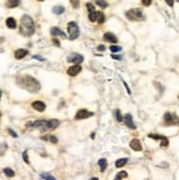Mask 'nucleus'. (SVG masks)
<instances>
[{"mask_svg": "<svg viewBox=\"0 0 179 180\" xmlns=\"http://www.w3.org/2000/svg\"><path fill=\"white\" fill-rule=\"evenodd\" d=\"M16 83L23 88V89L28 90L29 92H38L41 90V85L40 82L38 81V79H35L32 76H29V75H22V76H19L16 78Z\"/></svg>", "mask_w": 179, "mask_h": 180, "instance_id": "1", "label": "nucleus"}, {"mask_svg": "<svg viewBox=\"0 0 179 180\" xmlns=\"http://www.w3.org/2000/svg\"><path fill=\"white\" fill-rule=\"evenodd\" d=\"M34 32H35V25L33 19L30 16L24 14L21 18V22H20V34L28 37L33 35Z\"/></svg>", "mask_w": 179, "mask_h": 180, "instance_id": "2", "label": "nucleus"}, {"mask_svg": "<svg viewBox=\"0 0 179 180\" xmlns=\"http://www.w3.org/2000/svg\"><path fill=\"white\" fill-rule=\"evenodd\" d=\"M125 16L131 21H141L144 19L143 12L141 9H132L125 12Z\"/></svg>", "mask_w": 179, "mask_h": 180, "instance_id": "3", "label": "nucleus"}, {"mask_svg": "<svg viewBox=\"0 0 179 180\" xmlns=\"http://www.w3.org/2000/svg\"><path fill=\"white\" fill-rule=\"evenodd\" d=\"M164 123L166 126H172V125H178L179 126V118L176 114H172L170 112H166L164 114Z\"/></svg>", "mask_w": 179, "mask_h": 180, "instance_id": "4", "label": "nucleus"}, {"mask_svg": "<svg viewBox=\"0 0 179 180\" xmlns=\"http://www.w3.org/2000/svg\"><path fill=\"white\" fill-rule=\"evenodd\" d=\"M67 30H68V34H69V40H76L78 36H79V28L78 24L76 22H69L67 25Z\"/></svg>", "mask_w": 179, "mask_h": 180, "instance_id": "5", "label": "nucleus"}, {"mask_svg": "<svg viewBox=\"0 0 179 180\" xmlns=\"http://www.w3.org/2000/svg\"><path fill=\"white\" fill-rule=\"evenodd\" d=\"M58 125H59V121L53 119V120H49V121H46V122H45L44 126L41 129V131L42 132L53 131V130H55L56 127H58Z\"/></svg>", "mask_w": 179, "mask_h": 180, "instance_id": "6", "label": "nucleus"}, {"mask_svg": "<svg viewBox=\"0 0 179 180\" xmlns=\"http://www.w3.org/2000/svg\"><path fill=\"white\" fill-rule=\"evenodd\" d=\"M148 137H149V139H156V141L159 139V141L162 142V143H161V146H162V147H167L168 144H169L168 139H167L166 136H163V135H158V134H148Z\"/></svg>", "mask_w": 179, "mask_h": 180, "instance_id": "7", "label": "nucleus"}, {"mask_svg": "<svg viewBox=\"0 0 179 180\" xmlns=\"http://www.w3.org/2000/svg\"><path fill=\"white\" fill-rule=\"evenodd\" d=\"M93 115V112H90L88 110H86V109H82V110H79L76 115H75V119L76 120H82V119H87V118H90V116H92Z\"/></svg>", "mask_w": 179, "mask_h": 180, "instance_id": "8", "label": "nucleus"}, {"mask_svg": "<svg viewBox=\"0 0 179 180\" xmlns=\"http://www.w3.org/2000/svg\"><path fill=\"white\" fill-rule=\"evenodd\" d=\"M67 62L68 63H74V64H80L84 62V56L80 54H70L67 57Z\"/></svg>", "mask_w": 179, "mask_h": 180, "instance_id": "9", "label": "nucleus"}, {"mask_svg": "<svg viewBox=\"0 0 179 180\" xmlns=\"http://www.w3.org/2000/svg\"><path fill=\"white\" fill-rule=\"evenodd\" d=\"M123 120H124V123H125V125H126L128 127H130L132 130H135V129H136V125L133 122V118H132V115H131L130 113L124 115Z\"/></svg>", "mask_w": 179, "mask_h": 180, "instance_id": "10", "label": "nucleus"}, {"mask_svg": "<svg viewBox=\"0 0 179 180\" xmlns=\"http://www.w3.org/2000/svg\"><path fill=\"white\" fill-rule=\"evenodd\" d=\"M82 72V66L79 65V64H76V65L72 66V67H69L68 69H67V74L69 75V76H76V75H78L79 73Z\"/></svg>", "mask_w": 179, "mask_h": 180, "instance_id": "11", "label": "nucleus"}, {"mask_svg": "<svg viewBox=\"0 0 179 180\" xmlns=\"http://www.w3.org/2000/svg\"><path fill=\"white\" fill-rule=\"evenodd\" d=\"M32 108L34 110H36V111H39V112H43L44 110H45V103L44 102H42V101H34L32 103Z\"/></svg>", "mask_w": 179, "mask_h": 180, "instance_id": "12", "label": "nucleus"}, {"mask_svg": "<svg viewBox=\"0 0 179 180\" xmlns=\"http://www.w3.org/2000/svg\"><path fill=\"white\" fill-rule=\"evenodd\" d=\"M130 147L132 148L133 150H135V152H140V150H142L141 142H140L138 139H132V141H131Z\"/></svg>", "mask_w": 179, "mask_h": 180, "instance_id": "13", "label": "nucleus"}, {"mask_svg": "<svg viewBox=\"0 0 179 180\" xmlns=\"http://www.w3.org/2000/svg\"><path fill=\"white\" fill-rule=\"evenodd\" d=\"M29 54V51L24 49H16L14 52V57L16 59H22L23 57H25L26 55Z\"/></svg>", "mask_w": 179, "mask_h": 180, "instance_id": "14", "label": "nucleus"}, {"mask_svg": "<svg viewBox=\"0 0 179 180\" xmlns=\"http://www.w3.org/2000/svg\"><path fill=\"white\" fill-rule=\"evenodd\" d=\"M51 35L52 36H63V37H65L66 34L59 28H56V26H53L52 29H51Z\"/></svg>", "mask_w": 179, "mask_h": 180, "instance_id": "15", "label": "nucleus"}, {"mask_svg": "<svg viewBox=\"0 0 179 180\" xmlns=\"http://www.w3.org/2000/svg\"><path fill=\"white\" fill-rule=\"evenodd\" d=\"M103 39H105L107 42H110V43H116V42H118L116 36L114 35L113 33H111V32L105 33V35H103Z\"/></svg>", "mask_w": 179, "mask_h": 180, "instance_id": "16", "label": "nucleus"}, {"mask_svg": "<svg viewBox=\"0 0 179 180\" xmlns=\"http://www.w3.org/2000/svg\"><path fill=\"white\" fill-rule=\"evenodd\" d=\"M6 24H7V26H8L9 29H16V22L13 18H8V19L6 20Z\"/></svg>", "mask_w": 179, "mask_h": 180, "instance_id": "17", "label": "nucleus"}, {"mask_svg": "<svg viewBox=\"0 0 179 180\" xmlns=\"http://www.w3.org/2000/svg\"><path fill=\"white\" fill-rule=\"evenodd\" d=\"M98 164H99V167H100V170H101V171H105L107 169V167H108V162H107V159H105V158L99 159Z\"/></svg>", "mask_w": 179, "mask_h": 180, "instance_id": "18", "label": "nucleus"}, {"mask_svg": "<svg viewBox=\"0 0 179 180\" xmlns=\"http://www.w3.org/2000/svg\"><path fill=\"white\" fill-rule=\"evenodd\" d=\"M6 5H7L8 8H14V7H18L20 5V0H8Z\"/></svg>", "mask_w": 179, "mask_h": 180, "instance_id": "19", "label": "nucleus"}, {"mask_svg": "<svg viewBox=\"0 0 179 180\" xmlns=\"http://www.w3.org/2000/svg\"><path fill=\"white\" fill-rule=\"evenodd\" d=\"M64 11H65V8L63 6H55L53 8V12L55 14H62V13H64Z\"/></svg>", "mask_w": 179, "mask_h": 180, "instance_id": "20", "label": "nucleus"}, {"mask_svg": "<svg viewBox=\"0 0 179 180\" xmlns=\"http://www.w3.org/2000/svg\"><path fill=\"white\" fill-rule=\"evenodd\" d=\"M126 163H128V158H120V159H118V160L115 162V166H116L118 168H121V167H123Z\"/></svg>", "mask_w": 179, "mask_h": 180, "instance_id": "21", "label": "nucleus"}, {"mask_svg": "<svg viewBox=\"0 0 179 180\" xmlns=\"http://www.w3.org/2000/svg\"><path fill=\"white\" fill-rule=\"evenodd\" d=\"M97 21L99 23H103L106 21V16L101 11H97Z\"/></svg>", "mask_w": 179, "mask_h": 180, "instance_id": "22", "label": "nucleus"}, {"mask_svg": "<svg viewBox=\"0 0 179 180\" xmlns=\"http://www.w3.org/2000/svg\"><path fill=\"white\" fill-rule=\"evenodd\" d=\"M3 173H5L8 178H11V177L14 176V171H13L11 168H5V169H3Z\"/></svg>", "mask_w": 179, "mask_h": 180, "instance_id": "23", "label": "nucleus"}, {"mask_svg": "<svg viewBox=\"0 0 179 180\" xmlns=\"http://www.w3.org/2000/svg\"><path fill=\"white\" fill-rule=\"evenodd\" d=\"M7 148H8V145H7L6 143H2V144H0V156L5 155V153H6Z\"/></svg>", "mask_w": 179, "mask_h": 180, "instance_id": "24", "label": "nucleus"}, {"mask_svg": "<svg viewBox=\"0 0 179 180\" xmlns=\"http://www.w3.org/2000/svg\"><path fill=\"white\" fill-rule=\"evenodd\" d=\"M95 2L101 8H107L108 7V3H107L106 0H95Z\"/></svg>", "mask_w": 179, "mask_h": 180, "instance_id": "25", "label": "nucleus"}, {"mask_svg": "<svg viewBox=\"0 0 179 180\" xmlns=\"http://www.w3.org/2000/svg\"><path fill=\"white\" fill-rule=\"evenodd\" d=\"M42 139H49V141H51V143H53V144H56L57 143V137L56 136H54V135H51V136H43Z\"/></svg>", "mask_w": 179, "mask_h": 180, "instance_id": "26", "label": "nucleus"}, {"mask_svg": "<svg viewBox=\"0 0 179 180\" xmlns=\"http://www.w3.org/2000/svg\"><path fill=\"white\" fill-rule=\"evenodd\" d=\"M41 178L44 180H57L55 177L51 176V175H49V173H41Z\"/></svg>", "mask_w": 179, "mask_h": 180, "instance_id": "27", "label": "nucleus"}, {"mask_svg": "<svg viewBox=\"0 0 179 180\" xmlns=\"http://www.w3.org/2000/svg\"><path fill=\"white\" fill-rule=\"evenodd\" d=\"M115 178H119V179H123V178H128V172L126 171H120L116 173Z\"/></svg>", "mask_w": 179, "mask_h": 180, "instance_id": "28", "label": "nucleus"}, {"mask_svg": "<svg viewBox=\"0 0 179 180\" xmlns=\"http://www.w3.org/2000/svg\"><path fill=\"white\" fill-rule=\"evenodd\" d=\"M88 18H89V20L91 21V22H95V21H97V11L89 13Z\"/></svg>", "mask_w": 179, "mask_h": 180, "instance_id": "29", "label": "nucleus"}, {"mask_svg": "<svg viewBox=\"0 0 179 180\" xmlns=\"http://www.w3.org/2000/svg\"><path fill=\"white\" fill-rule=\"evenodd\" d=\"M115 119H116L118 122H122L123 121V116L122 114H121V112H120V110H116V111H115Z\"/></svg>", "mask_w": 179, "mask_h": 180, "instance_id": "30", "label": "nucleus"}, {"mask_svg": "<svg viewBox=\"0 0 179 180\" xmlns=\"http://www.w3.org/2000/svg\"><path fill=\"white\" fill-rule=\"evenodd\" d=\"M122 49L121 46H118V45H112V46H110V51L112 52V53H116V52H120Z\"/></svg>", "mask_w": 179, "mask_h": 180, "instance_id": "31", "label": "nucleus"}, {"mask_svg": "<svg viewBox=\"0 0 179 180\" xmlns=\"http://www.w3.org/2000/svg\"><path fill=\"white\" fill-rule=\"evenodd\" d=\"M69 1H70V3H72L74 9L79 8V0H69Z\"/></svg>", "mask_w": 179, "mask_h": 180, "instance_id": "32", "label": "nucleus"}, {"mask_svg": "<svg viewBox=\"0 0 179 180\" xmlns=\"http://www.w3.org/2000/svg\"><path fill=\"white\" fill-rule=\"evenodd\" d=\"M87 9H88V11H89V13H91V12H95L96 10H95V6L92 5V3H90V2H88L87 5Z\"/></svg>", "mask_w": 179, "mask_h": 180, "instance_id": "33", "label": "nucleus"}, {"mask_svg": "<svg viewBox=\"0 0 179 180\" xmlns=\"http://www.w3.org/2000/svg\"><path fill=\"white\" fill-rule=\"evenodd\" d=\"M22 157H23V160H24L26 164H29V163H30V160H29V157H28V152H26V150H25V152H23Z\"/></svg>", "mask_w": 179, "mask_h": 180, "instance_id": "34", "label": "nucleus"}, {"mask_svg": "<svg viewBox=\"0 0 179 180\" xmlns=\"http://www.w3.org/2000/svg\"><path fill=\"white\" fill-rule=\"evenodd\" d=\"M142 3L145 6V7H149L152 5V0H142Z\"/></svg>", "mask_w": 179, "mask_h": 180, "instance_id": "35", "label": "nucleus"}, {"mask_svg": "<svg viewBox=\"0 0 179 180\" xmlns=\"http://www.w3.org/2000/svg\"><path fill=\"white\" fill-rule=\"evenodd\" d=\"M8 132H9V133H10V135H12L13 137H18V135H16V132H13V131H12L11 129H9Z\"/></svg>", "mask_w": 179, "mask_h": 180, "instance_id": "36", "label": "nucleus"}, {"mask_svg": "<svg viewBox=\"0 0 179 180\" xmlns=\"http://www.w3.org/2000/svg\"><path fill=\"white\" fill-rule=\"evenodd\" d=\"M33 58H35V59H38V60H42V62H43V60H45L44 58L41 57V56H39V55H33Z\"/></svg>", "mask_w": 179, "mask_h": 180, "instance_id": "37", "label": "nucleus"}, {"mask_svg": "<svg viewBox=\"0 0 179 180\" xmlns=\"http://www.w3.org/2000/svg\"><path fill=\"white\" fill-rule=\"evenodd\" d=\"M165 1L167 2V5H168V6H170V7L174 6V0H165Z\"/></svg>", "mask_w": 179, "mask_h": 180, "instance_id": "38", "label": "nucleus"}, {"mask_svg": "<svg viewBox=\"0 0 179 180\" xmlns=\"http://www.w3.org/2000/svg\"><path fill=\"white\" fill-rule=\"evenodd\" d=\"M53 43L56 45V46H59L61 45V43H59V41L58 40H56V39H53Z\"/></svg>", "mask_w": 179, "mask_h": 180, "instance_id": "39", "label": "nucleus"}, {"mask_svg": "<svg viewBox=\"0 0 179 180\" xmlns=\"http://www.w3.org/2000/svg\"><path fill=\"white\" fill-rule=\"evenodd\" d=\"M98 49H99V51H102V52H103V51L106 49V47H105V45H99V46H98Z\"/></svg>", "mask_w": 179, "mask_h": 180, "instance_id": "40", "label": "nucleus"}, {"mask_svg": "<svg viewBox=\"0 0 179 180\" xmlns=\"http://www.w3.org/2000/svg\"><path fill=\"white\" fill-rule=\"evenodd\" d=\"M111 57L112 58H114V59H119V60H120V59H121V56H119V55H111Z\"/></svg>", "mask_w": 179, "mask_h": 180, "instance_id": "41", "label": "nucleus"}, {"mask_svg": "<svg viewBox=\"0 0 179 180\" xmlns=\"http://www.w3.org/2000/svg\"><path fill=\"white\" fill-rule=\"evenodd\" d=\"M90 180H99V179H98L97 177H92V178H91Z\"/></svg>", "mask_w": 179, "mask_h": 180, "instance_id": "42", "label": "nucleus"}, {"mask_svg": "<svg viewBox=\"0 0 179 180\" xmlns=\"http://www.w3.org/2000/svg\"><path fill=\"white\" fill-rule=\"evenodd\" d=\"M1 95H2V92H1V90H0V99H1Z\"/></svg>", "mask_w": 179, "mask_h": 180, "instance_id": "43", "label": "nucleus"}, {"mask_svg": "<svg viewBox=\"0 0 179 180\" xmlns=\"http://www.w3.org/2000/svg\"><path fill=\"white\" fill-rule=\"evenodd\" d=\"M114 180H121V179H119V178H115Z\"/></svg>", "mask_w": 179, "mask_h": 180, "instance_id": "44", "label": "nucleus"}, {"mask_svg": "<svg viewBox=\"0 0 179 180\" xmlns=\"http://www.w3.org/2000/svg\"><path fill=\"white\" fill-rule=\"evenodd\" d=\"M39 1H44V0H39Z\"/></svg>", "mask_w": 179, "mask_h": 180, "instance_id": "45", "label": "nucleus"}, {"mask_svg": "<svg viewBox=\"0 0 179 180\" xmlns=\"http://www.w3.org/2000/svg\"><path fill=\"white\" fill-rule=\"evenodd\" d=\"M0 116H1V112H0Z\"/></svg>", "mask_w": 179, "mask_h": 180, "instance_id": "46", "label": "nucleus"}, {"mask_svg": "<svg viewBox=\"0 0 179 180\" xmlns=\"http://www.w3.org/2000/svg\"><path fill=\"white\" fill-rule=\"evenodd\" d=\"M177 1H178V2H179V0H177Z\"/></svg>", "mask_w": 179, "mask_h": 180, "instance_id": "47", "label": "nucleus"}]
</instances>
